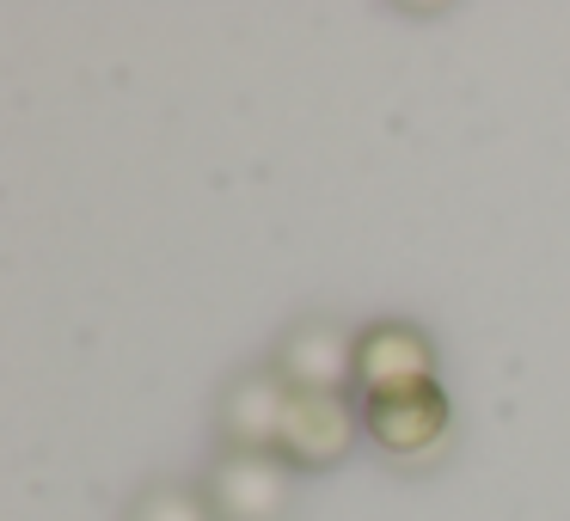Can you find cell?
I'll return each mask as SVG.
<instances>
[{
  "instance_id": "6da1fadb",
  "label": "cell",
  "mask_w": 570,
  "mask_h": 521,
  "mask_svg": "<svg viewBox=\"0 0 570 521\" xmlns=\"http://www.w3.org/2000/svg\"><path fill=\"white\" fill-rule=\"evenodd\" d=\"M417 386H442L435 381V344L405 320H374L356 332V381L350 393L362 399H386V393H417Z\"/></svg>"
},
{
  "instance_id": "7a4b0ae2",
  "label": "cell",
  "mask_w": 570,
  "mask_h": 521,
  "mask_svg": "<svg viewBox=\"0 0 570 521\" xmlns=\"http://www.w3.org/2000/svg\"><path fill=\"white\" fill-rule=\"evenodd\" d=\"M356 430H362L356 399H344V393H288L276 454H283L288 466H301V472H320V466H337V460L356 448Z\"/></svg>"
},
{
  "instance_id": "3957f363",
  "label": "cell",
  "mask_w": 570,
  "mask_h": 521,
  "mask_svg": "<svg viewBox=\"0 0 570 521\" xmlns=\"http://www.w3.org/2000/svg\"><path fill=\"white\" fill-rule=\"evenodd\" d=\"M209 503L222 521H276L288 503V460L283 454H234L209 472Z\"/></svg>"
},
{
  "instance_id": "277c9868",
  "label": "cell",
  "mask_w": 570,
  "mask_h": 521,
  "mask_svg": "<svg viewBox=\"0 0 570 521\" xmlns=\"http://www.w3.org/2000/svg\"><path fill=\"white\" fill-rule=\"evenodd\" d=\"M276 374L288 381V393H344L356 381V337L344 325H295L276 350Z\"/></svg>"
},
{
  "instance_id": "5b68a950",
  "label": "cell",
  "mask_w": 570,
  "mask_h": 521,
  "mask_svg": "<svg viewBox=\"0 0 570 521\" xmlns=\"http://www.w3.org/2000/svg\"><path fill=\"white\" fill-rule=\"evenodd\" d=\"M362 430L386 448V454H430L448 435V393L442 386H417V393H386V399H362Z\"/></svg>"
},
{
  "instance_id": "8992f818",
  "label": "cell",
  "mask_w": 570,
  "mask_h": 521,
  "mask_svg": "<svg viewBox=\"0 0 570 521\" xmlns=\"http://www.w3.org/2000/svg\"><path fill=\"white\" fill-rule=\"evenodd\" d=\"M283 411H288V381L276 368L239 374L222 399V435L234 454H276L283 435Z\"/></svg>"
},
{
  "instance_id": "52a82bcc",
  "label": "cell",
  "mask_w": 570,
  "mask_h": 521,
  "mask_svg": "<svg viewBox=\"0 0 570 521\" xmlns=\"http://www.w3.org/2000/svg\"><path fill=\"white\" fill-rule=\"evenodd\" d=\"M129 521H215V503L185 491V484H160V491H148L129 509Z\"/></svg>"
}]
</instances>
